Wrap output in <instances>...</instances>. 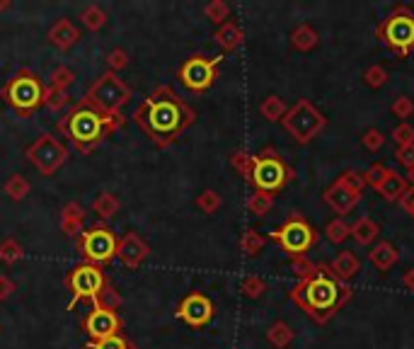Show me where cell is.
<instances>
[{
  "label": "cell",
  "instance_id": "obj_1",
  "mask_svg": "<svg viewBox=\"0 0 414 349\" xmlns=\"http://www.w3.org/2000/svg\"><path fill=\"white\" fill-rule=\"evenodd\" d=\"M131 119L155 148H167L197 121V112L170 85H160L143 100L141 107H136Z\"/></svg>",
  "mask_w": 414,
  "mask_h": 349
},
{
  "label": "cell",
  "instance_id": "obj_2",
  "mask_svg": "<svg viewBox=\"0 0 414 349\" xmlns=\"http://www.w3.org/2000/svg\"><path fill=\"white\" fill-rule=\"evenodd\" d=\"M291 301L300 306L315 323H327L351 298V286L339 281L327 265H318L313 274L303 277L291 289Z\"/></svg>",
  "mask_w": 414,
  "mask_h": 349
},
{
  "label": "cell",
  "instance_id": "obj_3",
  "mask_svg": "<svg viewBox=\"0 0 414 349\" xmlns=\"http://www.w3.org/2000/svg\"><path fill=\"white\" fill-rule=\"evenodd\" d=\"M124 124H126V114H102L90 109L88 104L78 102L56 121V131L61 136H66L68 144L78 153L88 155L109 134L124 129Z\"/></svg>",
  "mask_w": 414,
  "mask_h": 349
},
{
  "label": "cell",
  "instance_id": "obj_4",
  "mask_svg": "<svg viewBox=\"0 0 414 349\" xmlns=\"http://www.w3.org/2000/svg\"><path fill=\"white\" fill-rule=\"evenodd\" d=\"M44 93L46 85L39 80V75L32 68H20L8 83L0 88V98L8 102L17 116L29 119L39 107H44Z\"/></svg>",
  "mask_w": 414,
  "mask_h": 349
},
{
  "label": "cell",
  "instance_id": "obj_5",
  "mask_svg": "<svg viewBox=\"0 0 414 349\" xmlns=\"http://www.w3.org/2000/svg\"><path fill=\"white\" fill-rule=\"evenodd\" d=\"M131 98H134V93H131L129 85L119 78V73L105 70L100 78L92 80L80 102L102 114H124V107L131 102Z\"/></svg>",
  "mask_w": 414,
  "mask_h": 349
},
{
  "label": "cell",
  "instance_id": "obj_6",
  "mask_svg": "<svg viewBox=\"0 0 414 349\" xmlns=\"http://www.w3.org/2000/svg\"><path fill=\"white\" fill-rule=\"evenodd\" d=\"M293 177V170L286 165V160L276 153V148L267 146L257 155H252V170H250V185L257 192H267L276 194L281 192Z\"/></svg>",
  "mask_w": 414,
  "mask_h": 349
},
{
  "label": "cell",
  "instance_id": "obj_7",
  "mask_svg": "<svg viewBox=\"0 0 414 349\" xmlns=\"http://www.w3.org/2000/svg\"><path fill=\"white\" fill-rule=\"evenodd\" d=\"M378 39L397 56L407 59L414 52V10L410 5H397L378 24Z\"/></svg>",
  "mask_w": 414,
  "mask_h": 349
},
{
  "label": "cell",
  "instance_id": "obj_8",
  "mask_svg": "<svg viewBox=\"0 0 414 349\" xmlns=\"http://www.w3.org/2000/svg\"><path fill=\"white\" fill-rule=\"evenodd\" d=\"M281 124H284V129L293 136L296 144L305 146V144H310L315 136H320L322 131H325L327 116L322 114L310 100L300 98L298 102H293L289 107V112L284 114Z\"/></svg>",
  "mask_w": 414,
  "mask_h": 349
},
{
  "label": "cell",
  "instance_id": "obj_9",
  "mask_svg": "<svg viewBox=\"0 0 414 349\" xmlns=\"http://www.w3.org/2000/svg\"><path fill=\"white\" fill-rule=\"evenodd\" d=\"M269 238L293 260V257H305V252L318 242V231L300 214H291L279 228L269 233Z\"/></svg>",
  "mask_w": 414,
  "mask_h": 349
},
{
  "label": "cell",
  "instance_id": "obj_10",
  "mask_svg": "<svg viewBox=\"0 0 414 349\" xmlns=\"http://www.w3.org/2000/svg\"><path fill=\"white\" fill-rule=\"evenodd\" d=\"M116 242H119L116 233L102 221V224H95L80 233L75 240V250L83 255L85 262L102 267L116 257Z\"/></svg>",
  "mask_w": 414,
  "mask_h": 349
},
{
  "label": "cell",
  "instance_id": "obj_11",
  "mask_svg": "<svg viewBox=\"0 0 414 349\" xmlns=\"http://www.w3.org/2000/svg\"><path fill=\"white\" fill-rule=\"evenodd\" d=\"M109 277L105 274V270L97 265H90V262H83V265L73 267V270L66 274V289L70 291V303L68 311H73L78 306V301H92L97 303L102 289L107 286Z\"/></svg>",
  "mask_w": 414,
  "mask_h": 349
},
{
  "label": "cell",
  "instance_id": "obj_12",
  "mask_svg": "<svg viewBox=\"0 0 414 349\" xmlns=\"http://www.w3.org/2000/svg\"><path fill=\"white\" fill-rule=\"evenodd\" d=\"M24 158L32 163V168L44 177H54L68 160V148L54 134H42L37 141L24 148Z\"/></svg>",
  "mask_w": 414,
  "mask_h": 349
},
{
  "label": "cell",
  "instance_id": "obj_13",
  "mask_svg": "<svg viewBox=\"0 0 414 349\" xmlns=\"http://www.w3.org/2000/svg\"><path fill=\"white\" fill-rule=\"evenodd\" d=\"M223 56H204V54H192L182 61L177 68V78L189 93H206L218 78V63Z\"/></svg>",
  "mask_w": 414,
  "mask_h": 349
},
{
  "label": "cell",
  "instance_id": "obj_14",
  "mask_svg": "<svg viewBox=\"0 0 414 349\" xmlns=\"http://www.w3.org/2000/svg\"><path fill=\"white\" fill-rule=\"evenodd\" d=\"M364 187H366L364 175L354 173V170H346V173H342L330 187H327L322 196H325V201L330 204L332 211L344 216L361 201V196H364Z\"/></svg>",
  "mask_w": 414,
  "mask_h": 349
},
{
  "label": "cell",
  "instance_id": "obj_15",
  "mask_svg": "<svg viewBox=\"0 0 414 349\" xmlns=\"http://www.w3.org/2000/svg\"><path fill=\"white\" fill-rule=\"evenodd\" d=\"M175 316L180 318L182 323H187L189 327H204L213 320V316H216V306H213V301L206 296V293L192 291L180 301Z\"/></svg>",
  "mask_w": 414,
  "mask_h": 349
},
{
  "label": "cell",
  "instance_id": "obj_16",
  "mask_svg": "<svg viewBox=\"0 0 414 349\" xmlns=\"http://www.w3.org/2000/svg\"><path fill=\"white\" fill-rule=\"evenodd\" d=\"M80 327H83L85 335L90 337V342H100V340H109V337L121 335V330H124V320H121V316L114 311L92 308L88 316L83 318Z\"/></svg>",
  "mask_w": 414,
  "mask_h": 349
},
{
  "label": "cell",
  "instance_id": "obj_17",
  "mask_svg": "<svg viewBox=\"0 0 414 349\" xmlns=\"http://www.w3.org/2000/svg\"><path fill=\"white\" fill-rule=\"evenodd\" d=\"M148 255H151V247H148V242L136 231H126L119 238V242H116V257L124 262L126 270L141 267L148 260Z\"/></svg>",
  "mask_w": 414,
  "mask_h": 349
},
{
  "label": "cell",
  "instance_id": "obj_18",
  "mask_svg": "<svg viewBox=\"0 0 414 349\" xmlns=\"http://www.w3.org/2000/svg\"><path fill=\"white\" fill-rule=\"evenodd\" d=\"M46 39H49L51 47L59 49V52H70V49L83 39V34H80V29L75 27L68 17H61L51 24V29L46 32Z\"/></svg>",
  "mask_w": 414,
  "mask_h": 349
},
{
  "label": "cell",
  "instance_id": "obj_19",
  "mask_svg": "<svg viewBox=\"0 0 414 349\" xmlns=\"http://www.w3.org/2000/svg\"><path fill=\"white\" fill-rule=\"evenodd\" d=\"M83 224H85V209L78 201H68L61 209V231L68 238H78L83 233Z\"/></svg>",
  "mask_w": 414,
  "mask_h": 349
},
{
  "label": "cell",
  "instance_id": "obj_20",
  "mask_svg": "<svg viewBox=\"0 0 414 349\" xmlns=\"http://www.w3.org/2000/svg\"><path fill=\"white\" fill-rule=\"evenodd\" d=\"M330 270L339 281H349L351 277H356L361 272V260L354 250H342L339 255L332 260Z\"/></svg>",
  "mask_w": 414,
  "mask_h": 349
},
{
  "label": "cell",
  "instance_id": "obj_21",
  "mask_svg": "<svg viewBox=\"0 0 414 349\" xmlns=\"http://www.w3.org/2000/svg\"><path fill=\"white\" fill-rule=\"evenodd\" d=\"M407 187H410V182H407L405 175H400L397 170L388 168V173H385V177H383L381 185L376 187V192L385 201H400V196L407 192Z\"/></svg>",
  "mask_w": 414,
  "mask_h": 349
},
{
  "label": "cell",
  "instance_id": "obj_22",
  "mask_svg": "<svg viewBox=\"0 0 414 349\" xmlns=\"http://www.w3.org/2000/svg\"><path fill=\"white\" fill-rule=\"evenodd\" d=\"M213 39H216V44L221 47L223 54H230V52H235V49H238L240 44L245 42V32H243V27L235 22V20H228L226 24H221V27L216 29Z\"/></svg>",
  "mask_w": 414,
  "mask_h": 349
},
{
  "label": "cell",
  "instance_id": "obj_23",
  "mask_svg": "<svg viewBox=\"0 0 414 349\" xmlns=\"http://www.w3.org/2000/svg\"><path fill=\"white\" fill-rule=\"evenodd\" d=\"M368 260H371V265L376 267L378 272H388L397 260H400V252H397V247L392 245L390 240H381L371 252H368Z\"/></svg>",
  "mask_w": 414,
  "mask_h": 349
},
{
  "label": "cell",
  "instance_id": "obj_24",
  "mask_svg": "<svg viewBox=\"0 0 414 349\" xmlns=\"http://www.w3.org/2000/svg\"><path fill=\"white\" fill-rule=\"evenodd\" d=\"M320 44V34L315 32L310 24H298V27L291 32V47L296 52H313L315 47Z\"/></svg>",
  "mask_w": 414,
  "mask_h": 349
},
{
  "label": "cell",
  "instance_id": "obj_25",
  "mask_svg": "<svg viewBox=\"0 0 414 349\" xmlns=\"http://www.w3.org/2000/svg\"><path fill=\"white\" fill-rule=\"evenodd\" d=\"M119 209H121V201L116 199V194H112V192H102V194H97L95 201H92V214L102 221H109L112 216H116Z\"/></svg>",
  "mask_w": 414,
  "mask_h": 349
},
{
  "label": "cell",
  "instance_id": "obj_26",
  "mask_svg": "<svg viewBox=\"0 0 414 349\" xmlns=\"http://www.w3.org/2000/svg\"><path fill=\"white\" fill-rule=\"evenodd\" d=\"M378 233H381V226L373 219H368V216H361V219L351 226V238H354L359 245H371L378 238Z\"/></svg>",
  "mask_w": 414,
  "mask_h": 349
},
{
  "label": "cell",
  "instance_id": "obj_27",
  "mask_svg": "<svg viewBox=\"0 0 414 349\" xmlns=\"http://www.w3.org/2000/svg\"><path fill=\"white\" fill-rule=\"evenodd\" d=\"M267 340H269V345L276 349H286L291 342H293V330H291V325L286 320H276L269 325Z\"/></svg>",
  "mask_w": 414,
  "mask_h": 349
},
{
  "label": "cell",
  "instance_id": "obj_28",
  "mask_svg": "<svg viewBox=\"0 0 414 349\" xmlns=\"http://www.w3.org/2000/svg\"><path fill=\"white\" fill-rule=\"evenodd\" d=\"M272 209H274V196L267 194V192H257V189H254L252 194L247 196V211L252 216H257V219L267 216Z\"/></svg>",
  "mask_w": 414,
  "mask_h": 349
},
{
  "label": "cell",
  "instance_id": "obj_29",
  "mask_svg": "<svg viewBox=\"0 0 414 349\" xmlns=\"http://www.w3.org/2000/svg\"><path fill=\"white\" fill-rule=\"evenodd\" d=\"M259 112H262V116L267 121H281L284 114L289 112V107H286V102L279 95H269V98H264L262 104H259Z\"/></svg>",
  "mask_w": 414,
  "mask_h": 349
},
{
  "label": "cell",
  "instance_id": "obj_30",
  "mask_svg": "<svg viewBox=\"0 0 414 349\" xmlns=\"http://www.w3.org/2000/svg\"><path fill=\"white\" fill-rule=\"evenodd\" d=\"M80 22H83L85 29H90V32H100L107 24V13L100 5H88V8H83V13H80Z\"/></svg>",
  "mask_w": 414,
  "mask_h": 349
},
{
  "label": "cell",
  "instance_id": "obj_31",
  "mask_svg": "<svg viewBox=\"0 0 414 349\" xmlns=\"http://www.w3.org/2000/svg\"><path fill=\"white\" fill-rule=\"evenodd\" d=\"M121 303H124V298H121L119 289H116V286L112 284V281H107V286H105V289H102L100 298H97L95 308H105V311H114V313H119Z\"/></svg>",
  "mask_w": 414,
  "mask_h": 349
},
{
  "label": "cell",
  "instance_id": "obj_32",
  "mask_svg": "<svg viewBox=\"0 0 414 349\" xmlns=\"http://www.w3.org/2000/svg\"><path fill=\"white\" fill-rule=\"evenodd\" d=\"M24 257V247L20 245L15 238H5L3 242H0V262L8 267L17 265L20 260Z\"/></svg>",
  "mask_w": 414,
  "mask_h": 349
},
{
  "label": "cell",
  "instance_id": "obj_33",
  "mask_svg": "<svg viewBox=\"0 0 414 349\" xmlns=\"http://www.w3.org/2000/svg\"><path fill=\"white\" fill-rule=\"evenodd\" d=\"M262 247H264V235L259 231H254V228H247L243 233V238H240V250L245 252L247 257H254V255H259L262 252Z\"/></svg>",
  "mask_w": 414,
  "mask_h": 349
},
{
  "label": "cell",
  "instance_id": "obj_34",
  "mask_svg": "<svg viewBox=\"0 0 414 349\" xmlns=\"http://www.w3.org/2000/svg\"><path fill=\"white\" fill-rule=\"evenodd\" d=\"M325 235L332 245H342L346 238H351V226L346 224L344 219H332L330 224L325 226Z\"/></svg>",
  "mask_w": 414,
  "mask_h": 349
},
{
  "label": "cell",
  "instance_id": "obj_35",
  "mask_svg": "<svg viewBox=\"0 0 414 349\" xmlns=\"http://www.w3.org/2000/svg\"><path fill=\"white\" fill-rule=\"evenodd\" d=\"M70 102L68 98V90H59V88H51V85H46V93H44V107L49 109V112H61V109L66 107V104Z\"/></svg>",
  "mask_w": 414,
  "mask_h": 349
},
{
  "label": "cell",
  "instance_id": "obj_36",
  "mask_svg": "<svg viewBox=\"0 0 414 349\" xmlns=\"http://www.w3.org/2000/svg\"><path fill=\"white\" fill-rule=\"evenodd\" d=\"M197 209L201 211V214H206V216H211V214H216L218 209H221V204H223V199H221V194H218L216 189H204L201 194L197 196Z\"/></svg>",
  "mask_w": 414,
  "mask_h": 349
},
{
  "label": "cell",
  "instance_id": "obj_37",
  "mask_svg": "<svg viewBox=\"0 0 414 349\" xmlns=\"http://www.w3.org/2000/svg\"><path fill=\"white\" fill-rule=\"evenodd\" d=\"M3 189H5V194H8L13 201H20V199H24V196L29 194V189H32V187H29V182L24 180L22 175H10Z\"/></svg>",
  "mask_w": 414,
  "mask_h": 349
},
{
  "label": "cell",
  "instance_id": "obj_38",
  "mask_svg": "<svg viewBox=\"0 0 414 349\" xmlns=\"http://www.w3.org/2000/svg\"><path fill=\"white\" fill-rule=\"evenodd\" d=\"M75 83V73L68 68V65H56L54 70H51V75H49V85L51 88H59V90H68L70 85Z\"/></svg>",
  "mask_w": 414,
  "mask_h": 349
},
{
  "label": "cell",
  "instance_id": "obj_39",
  "mask_svg": "<svg viewBox=\"0 0 414 349\" xmlns=\"http://www.w3.org/2000/svg\"><path fill=\"white\" fill-rule=\"evenodd\" d=\"M204 15H206V20H211L213 24H226L230 20V8L228 3H223V0H211V3L204 8Z\"/></svg>",
  "mask_w": 414,
  "mask_h": 349
},
{
  "label": "cell",
  "instance_id": "obj_40",
  "mask_svg": "<svg viewBox=\"0 0 414 349\" xmlns=\"http://www.w3.org/2000/svg\"><path fill=\"white\" fill-rule=\"evenodd\" d=\"M230 165H233L235 173H238L240 177H245V180L250 182V170H252V155H250L247 150H233V153H230Z\"/></svg>",
  "mask_w": 414,
  "mask_h": 349
},
{
  "label": "cell",
  "instance_id": "obj_41",
  "mask_svg": "<svg viewBox=\"0 0 414 349\" xmlns=\"http://www.w3.org/2000/svg\"><path fill=\"white\" fill-rule=\"evenodd\" d=\"M240 291H243L247 298H259L264 291H267V281H264L262 277H257V274L245 277V279L240 281Z\"/></svg>",
  "mask_w": 414,
  "mask_h": 349
},
{
  "label": "cell",
  "instance_id": "obj_42",
  "mask_svg": "<svg viewBox=\"0 0 414 349\" xmlns=\"http://www.w3.org/2000/svg\"><path fill=\"white\" fill-rule=\"evenodd\" d=\"M364 83L368 85V88H373V90L383 88V85L388 83V70L383 68V65H378V63L368 65V68L364 70Z\"/></svg>",
  "mask_w": 414,
  "mask_h": 349
},
{
  "label": "cell",
  "instance_id": "obj_43",
  "mask_svg": "<svg viewBox=\"0 0 414 349\" xmlns=\"http://www.w3.org/2000/svg\"><path fill=\"white\" fill-rule=\"evenodd\" d=\"M392 141H395V148H402V146H414V126L402 121L392 129Z\"/></svg>",
  "mask_w": 414,
  "mask_h": 349
},
{
  "label": "cell",
  "instance_id": "obj_44",
  "mask_svg": "<svg viewBox=\"0 0 414 349\" xmlns=\"http://www.w3.org/2000/svg\"><path fill=\"white\" fill-rule=\"evenodd\" d=\"M361 144H364L366 150H371V153H378V150L385 146V136H383L381 129H366L364 136H361Z\"/></svg>",
  "mask_w": 414,
  "mask_h": 349
},
{
  "label": "cell",
  "instance_id": "obj_45",
  "mask_svg": "<svg viewBox=\"0 0 414 349\" xmlns=\"http://www.w3.org/2000/svg\"><path fill=\"white\" fill-rule=\"evenodd\" d=\"M85 349H136L131 345L129 340H126L124 335H116V337H109V340H100V342H88Z\"/></svg>",
  "mask_w": 414,
  "mask_h": 349
},
{
  "label": "cell",
  "instance_id": "obj_46",
  "mask_svg": "<svg viewBox=\"0 0 414 349\" xmlns=\"http://www.w3.org/2000/svg\"><path fill=\"white\" fill-rule=\"evenodd\" d=\"M107 65H109L112 73H119V70H124L126 65H129V54L119 47L112 49V52L107 54Z\"/></svg>",
  "mask_w": 414,
  "mask_h": 349
},
{
  "label": "cell",
  "instance_id": "obj_47",
  "mask_svg": "<svg viewBox=\"0 0 414 349\" xmlns=\"http://www.w3.org/2000/svg\"><path fill=\"white\" fill-rule=\"evenodd\" d=\"M385 173H388L385 165H383V163H373V165H368V168H366L361 175H364V182H366V185H371L373 189H376V187L383 182V177H385Z\"/></svg>",
  "mask_w": 414,
  "mask_h": 349
},
{
  "label": "cell",
  "instance_id": "obj_48",
  "mask_svg": "<svg viewBox=\"0 0 414 349\" xmlns=\"http://www.w3.org/2000/svg\"><path fill=\"white\" fill-rule=\"evenodd\" d=\"M390 112L395 116H400V119H410L414 114V102L412 98H407V95H400V98L395 100V102L390 104Z\"/></svg>",
  "mask_w": 414,
  "mask_h": 349
},
{
  "label": "cell",
  "instance_id": "obj_49",
  "mask_svg": "<svg viewBox=\"0 0 414 349\" xmlns=\"http://www.w3.org/2000/svg\"><path fill=\"white\" fill-rule=\"evenodd\" d=\"M315 267H318V265H313L308 257H293V260H291V270H293V274H298L300 279H303V277H308V274H313Z\"/></svg>",
  "mask_w": 414,
  "mask_h": 349
},
{
  "label": "cell",
  "instance_id": "obj_50",
  "mask_svg": "<svg viewBox=\"0 0 414 349\" xmlns=\"http://www.w3.org/2000/svg\"><path fill=\"white\" fill-rule=\"evenodd\" d=\"M395 158H397V163L410 173V170L414 168V146H402V148H395Z\"/></svg>",
  "mask_w": 414,
  "mask_h": 349
},
{
  "label": "cell",
  "instance_id": "obj_51",
  "mask_svg": "<svg viewBox=\"0 0 414 349\" xmlns=\"http://www.w3.org/2000/svg\"><path fill=\"white\" fill-rule=\"evenodd\" d=\"M15 289H17L15 281L10 279L8 274H0V301H8V298L15 293Z\"/></svg>",
  "mask_w": 414,
  "mask_h": 349
},
{
  "label": "cell",
  "instance_id": "obj_52",
  "mask_svg": "<svg viewBox=\"0 0 414 349\" xmlns=\"http://www.w3.org/2000/svg\"><path fill=\"white\" fill-rule=\"evenodd\" d=\"M400 206L414 219V187H407V192L400 196Z\"/></svg>",
  "mask_w": 414,
  "mask_h": 349
},
{
  "label": "cell",
  "instance_id": "obj_53",
  "mask_svg": "<svg viewBox=\"0 0 414 349\" xmlns=\"http://www.w3.org/2000/svg\"><path fill=\"white\" fill-rule=\"evenodd\" d=\"M402 286H405V289H410V291H414V267H410V270L402 274Z\"/></svg>",
  "mask_w": 414,
  "mask_h": 349
},
{
  "label": "cell",
  "instance_id": "obj_54",
  "mask_svg": "<svg viewBox=\"0 0 414 349\" xmlns=\"http://www.w3.org/2000/svg\"><path fill=\"white\" fill-rule=\"evenodd\" d=\"M10 8H13L10 0H0V13H5V10H10Z\"/></svg>",
  "mask_w": 414,
  "mask_h": 349
},
{
  "label": "cell",
  "instance_id": "obj_55",
  "mask_svg": "<svg viewBox=\"0 0 414 349\" xmlns=\"http://www.w3.org/2000/svg\"><path fill=\"white\" fill-rule=\"evenodd\" d=\"M407 182H410V187H414V168L407 173Z\"/></svg>",
  "mask_w": 414,
  "mask_h": 349
},
{
  "label": "cell",
  "instance_id": "obj_56",
  "mask_svg": "<svg viewBox=\"0 0 414 349\" xmlns=\"http://www.w3.org/2000/svg\"><path fill=\"white\" fill-rule=\"evenodd\" d=\"M0 330H3V327H0Z\"/></svg>",
  "mask_w": 414,
  "mask_h": 349
}]
</instances>
